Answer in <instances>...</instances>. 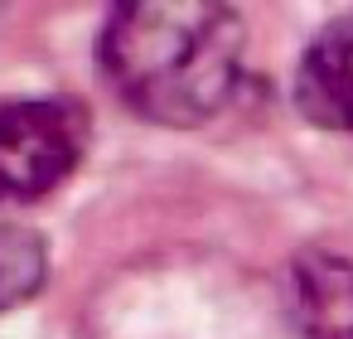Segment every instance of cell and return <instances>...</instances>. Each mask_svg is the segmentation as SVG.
<instances>
[{
	"label": "cell",
	"mask_w": 353,
	"mask_h": 339,
	"mask_svg": "<svg viewBox=\"0 0 353 339\" xmlns=\"http://www.w3.org/2000/svg\"><path fill=\"white\" fill-rule=\"evenodd\" d=\"M247 30L208 0H141L102 25V73L117 97L160 126L218 117L242 78Z\"/></svg>",
	"instance_id": "6da1fadb"
},
{
	"label": "cell",
	"mask_w": 353,
	"mask_h": 339,
	"mask_svg": "<svg viewBox=\"0 0 353 339\" xmlns=\"http://www.w3.org/2000/svg\"><path fill=\"white\" fill-rule=\"evenodd\" d=\"M88 155V112L73 97L0 102V204L54 194Z\"/></svg>",
	"instance_id": "7a4b0ae2"
},
{
	"label": "cell",
	"mask_w": 353,
	"mask_h": 339,
	"mask_svg": "<svg viewBox=\"0 0 353 339\" xmlns=\"http://www.w3.org/2000/svg\"><path fill=\"white\" fill-rule=\"evenodd\" d=\"M295 107L314 126H353V10L329 20L295 68Z\"/></svg>",
	"instance_id": "3957f363"
},
{
	"label": "cell",
	"mask_w": 353,
	"mask_h": 339,
	"mask_svg": "<svg viewBox=\"0 0 353 339\" xmlns=\"http://www.w3.org/2000/svg\"><path fill=\"white\" fill-rule=\"evenodd\" d=\"M300 339H353V262L329 247H305L290 262Z\"/></svg>",
	"instance_id": "277c9868"
},
{
	"label": "cell",
	"mask_w": 353,
	"mask_h": 339,
	"mask_svg": "<svg viewBox=\"0 0 353 339\" xmlns=\"http://www.w3.org/2000/svg\"><path fill=\"white\" fill-rule=\"evenodd\" d=\"M49 271V252L30 228L6 223L0 228V310H15L30 296H39Z\"/></svg>",
	"instance_id": "5b68a950"
}]
</instances>
